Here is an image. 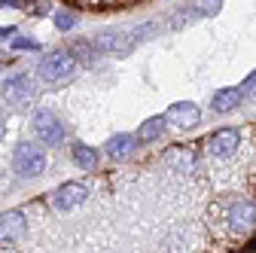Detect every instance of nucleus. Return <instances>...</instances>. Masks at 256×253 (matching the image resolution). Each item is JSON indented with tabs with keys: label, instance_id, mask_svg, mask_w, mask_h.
<instances>
[{
	"label": "nucleus",
	"instance_id": "obj_1",
	"mask_svg": "<svg viewBox=\"0 0 256 253\" xmlns=\"http://www.w3.org/2000/svg\"><path fill=\"white\" fill-rule=\"evenodd\" d=\"M12 165H16V171L22 177H37L46 168V152L37 144H18L16 156H12Z\"/></svg>",
	"mask_w": 256,
	"mask_h": 253
},
{
	"label": "nucleus",
	"instance_id": "obj_2",
	"mask_svg": "<svg viewBox=\"0 0 256 253\" xmlns=\"http://www.w3.org/2000/svg\"><path fill=\"white\" fill-rule=\"evenodd\" d=\"M226 226L235 238L247 235L250 229H256V204L253 202H232L229 204V214H226Z\"/></svg>",
	"mask_w": 256,
	"mask_h": 253
},
{
	"label": "nucleus",
	"instance_id": "obj_3",
	"mask_svg": "<svg viewBox=\"0 0 256 253\" xmlns=\"http://www.w3.org/2000/svg\"><path fill=\"white\" fill-rule=\"evenodd\" d=\"M140 37H144V34H138V30H104V34H98L92 43L98 46V52L128 55V52H132V46H134Z\"/></svg>",
	"mask_w": 256,
	"mask_h": 253
},
{
	"label": "nucleus",
	"instance_id": "obj_4",
	"mask_svg": "<svg viewBox=\"0 0 256 253\" xmlns=\"http://www.w3.org/2000/svg\"><path fill=\"white\" fill-rule=\"evenodd\" d=\"M34 92H37V82L28 74H18V76H10L4 82V101L12 107H28L30 98H34Z\"/></svg>",
	"mask_w": 256,
	"mask_h": 253
},
{
	"label": "nucleus",
	"instance_id": "obj_5",
	"mask_svg": "<svg viewBox=\"0 0 256 253\" xmlns=\"http://www.w3.org/2000/svg\"><path fill=\"white\" fill-rule=\"evenodd\" d=\"M74 70V52L70 49H61V52H52L40 61V76L46 82H55V80H64Z\"/></svg>",
	"mask_w": 256,
	"mask_h": 253
},
{
	"label": "nucleus",
	"instance_id": "obj_6",
	"mask_svg": "<svg viewBox=\"0 0 256 253\" xmlns=\"http://www.w3.org/2000/svg\"><path fill=\"white\" fill-rule=\"evenodd\" d=\"M28 232V223H24V214L22 210H6L0 214V250L4 247H12L24 238Z\"/></svg>",
	"mask_w": 256,
	"mask_h": 253
},
{
	"label": "nucleus",
	"instance_id": "obj_7",
	"mask_svg": "<svg viewBox=\"0 0 256 253\" xmlns=\"http://www.w3.org/2000/svg\"><path fill=\"white\" fill-rule=\"evenodd\" d=\"M86 198H88V189H86L82 183H64V186H58L55 192L49 196V204H52L55 210H74V208H80Z\"/></svg>",
	"mask_w": 256,
	"mask_h": 253
},
{
	"label": "nucleus",
	"instance_id": "obj_8",
	"mask_svg": "<svg viewBox=\"0 0 256 253\" xmlns=\"http://www.w3.org/2000/svg\"><path fill=\"white\" fill-rule=\"evenodd\" d=\"M34 132H37V138H40L46 146H58V144L64 140V125H61L58 116L49 113V110H40V113L34 116Z\"/></svg>",
	"mask_w": 256,
	"mask_h": 253
},
{
	"label": "nucleus",
	"instance_id": "obj_9",
	"mask_svg": "<svg viewBox=\"0 0 256 253\" xmlns=\"http://www.w3.org/2000/svg\"><path fill=\"white\" fill-rule=\"evenodd\" d=\"M238 132L235 128H222V132H216V134H210V140H208V152L214 156V159H226V156H232L235 150H238Z\"/></svg>",
	"mask_w": 256,
	"mask_h": 253
},
{
	"label": "nucleus",
	"instance_id": "obj_10",
	"mask_svg": "<svg viewBox=\"0 0 256 253\" xmlns=\"http://www.w3.org/2000/svg\"><path fill=\"white\" fill-rule=\"evenodd\" d=\"M198 119H202V113L192 101H180V104L168 107V113H165V122L177 125V128H192V125H198Z\"/></svg>",
	"mask_w": 256,
	"mask_h": 253
},
{
	"label": "nucleus",
	"instance_id": "obj_11",
	"mask_svg": "<svg viewBox=\"0 0 256 253\" xmlns=\"http://www.w3.org/2000/svg\"><path fill=\"white\" fill-rule=\"evenodd\" d=\"M165 165L174 168L177 174H192L196 171V152L186 150V146H174L165 152Z\"/></svg>",
	"mask_w": 256,
	"mask_h": 253
},
{
	"label": "nucleus",
	"instance_id": "obj_12",
	"mask_svg": "<svg viewBox=\"0 0 256 253\" xmlns=\"http://www.w3.org/2000/svg\"><path fill=\"white\" fill-rule=\"evenodd\" d=\"M134 146H138V140L132 134H116V138L107 140V156L113 162H125V159L134 156Z\"/></svg>",
	"mask_w": 256,
	"mask_h": 253
},
{
	"label": "nucleus",
	"instance_id": "obj_13",
	"mask_svg": "<svg viewBox=\"0 0 256 253\" xmlns=\"http://www.w3.org/2000/svg\"><path fill=\"white\" fill-rule=\"evenodd\" d=\"M216 10H220V0H196V4H189L174 22H183V18L189 22V18H198V16H214Z\"/></svg>",
	"mask_w": 256,
	"mask_h": 253
},
{
	"label": "nucleus",
	"instance_id": "obj_14",
	"mask_svg": "<svg viewBox=\"0 0 256 253\" xmlns=\"http://www.w3.org/2000/svg\"><path fill=\"white\" fill-rule=\"evenodd\" d=\"M238 101H241V88H220L214 94V110L216 113H229V110L238 107Z\"/></svg>",
	"mask_w": 256,
	"mask_h": 253
},
{
	"label": "nucleus",
	"instance_id": "obj_15",
	"mask_svg": "<svg viewBox=\"0 0 256 253\" xmlns=\"http://www.w3.org/2000/svg\"><path fill=\"white\" fill-rule=\"evenodd\" d=\"M162 132H165V119H162V116H152V119H146V122L140 125L138 140L150 144V140H156V138H162Z\"/></svg>",
	"mask_w": 256,
	"mask_h": 253
},
{
	"label": "nucleus",
	"instance_id": "obj_16",
	"mask_svg": "<svg viewBox=\"0 0 256 253\" xmlns=\"http://www.w3.org/2000/svg\"><path fill=\"white\" fill-rule=\"evenodd\" d=\"M74 162H76L82 171H94V168H98V152L88 150L86 144H76V146H74Z\"/></svg>",
	"mask_w": 256,
	"mask_h": 253
},
{
	"label": "nucleus",
	"instance_id": "obj_17",
	"mask_svg": "<svg viewBox=\"0 0 256 253\" xmlns=\"http://www.w3.org/2000/svg\"><path fill=\"white\" fill-rule=\"evenodd\" d=\"M70 52H76L82 61H92V58H94V52H98V46H94L92 40H76V43L70 46Z\"/></svg>",
	"mask_w": 256,
	"mask_h": 253
},
{
	"label": "nucleus",
	"instance_id": "obj_18",
	"mask_svg": "<svg viewBox=\"0 0 256 253\" xmlns=\"http://www.w3.org/2000/svg\"><path fill=\"white\" fill-rule=\"evenodd\" d=\"M74 24H76V12H70V10L55 12V28H58V30H70Z\"/></svg>",
	"mask_w": 256,
	"mask_h": 253
},
{
	"label": "nucleus",
	"instance_id": "obj_19",
	"mask_svg": "<svg viewBox=\"0 0 256 253\" xmlns=\"http://www.w3.org/2000/svg\"><path fill=\"white\" fill-rule=\"evenodd\" d=\"M12 49L22 52V49H37V40H30V37H16L12 40Z\"/></svg>",
	"mask_w": 256,
	"mask_h": 253
},
{
	"label": "nucleus",
	"instance_id": "obj_20",
	"mask_svg": "<svg viewBox=\"0 0 256 253\" xmlns=\"http://www.w3.org/2000/svg\"><path fill=\"white\" fill-rule=\"evenodd\" d=\"M241 94H247V98H256V70L247 76V82L241 86Z\"/></svg>",
	"mask_w": 256,
	"mask_h": 253
},
{
	"label": "nucleus",
	"instance_id": "obj_21",
	"mask_svg": "<svg viewBox=\"0 0 256 253\" xmlns=\"http://www.w3.org/2000/svg\"><path fill=\"white\" fill-rule=\"evenodd\" d=\"M30 16H49V4L46 0H34V6H28Z\"/></svg>",
	"mask_w": 256,
	"mask_h": 253
},
{
	"label": "nucleus",
	"instance_id": "obj_22",
	"mask_svg": "<svg viewBox=\"0 0 256 253\" xmlns=\"http://www.w3.org/2000/svg\"><path fill=\"white\" fill-rule=\"evenodd\" d=\"M12 34H16L12 24H0V40H6V37H12Z\"/></svg>",
	"mask_w": 256,
	"mask_h": 253
},
{
	"label": "nucleus",
	"instance_id": "obj_23",
	"mask_svg": "<svg viewBox=\"0 0 256 253\" xmlns=\"http://www.w3.org/2000/svg\"><path fill=\"white\" fill-rule=\"evenodd\" d=\"M0 6H24V0H0Z\"/></svg>",
	"mask_w": 256,
	"mask_h": 253
},
{
	"label": "nucleus",
	"instance_id": "obj_24",
	"mask_svg": "<svg viewBox=\"0 0 256 253\" xmlns=\"http://www.w3.org/2000/svg\"><path fill=\"white\" fill-rule=\"evenodd\" d=\"M0 138H4V119H0Z\"/></svg>",
	"mask_w": 256,
	"mask_h": 253
}]
</instances>
